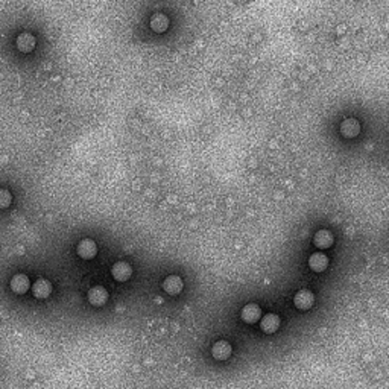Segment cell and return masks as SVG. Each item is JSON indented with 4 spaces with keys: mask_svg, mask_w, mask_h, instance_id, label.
I'll use <instances>...</instances> for the list:
<instances>
[{
    "mask_svg": "<svg viewBox=\"0 0 389 389\" xmlns=\"http://www.w3.org/2000/svg\"><path fill=\"white\" fill-rule=\"evenodd\" d=\"M313 304H315V295L307 289L297 292V295L294 297V306L298 310H309L313 307Z\"/></svg>",
    "mask_w": 389,
    "mask_h": 389,
    "instance_id": "1",
    "label": "cell"
},
{
    "mask_svg": "<svg viewBox=\"0 0 389 389\" xmlns=\"http://www.w3.org/2000/svg\"><path fill=\"white\" fill-rule=\"evenodd\" d=\"M108 300V292L104 286H94L90 289L88 292V301L90 304L96 306V307H101L107 303Z\"/></svg>",
    "mask_w": 389,
    "mask_h": 389,
    "instance_id": "2",
    "label": "cell"
},
{
    "mask_svg": "<svg viewBox=\"0 0 389 389\" xmlns=\"http://www.w3.org/2000/svg\"><path fill=\"white\" fill-rule=\"evenodd\" d=\"M231 353H233V348L227 341H217L211 347V356L216 360H227L231 356Z\"/></svg>",
    "mask_w": 389,
    "mask_h": 389,
    "instance_id": "3",
    "label": "cell"
},
{
    "mask_svg": "<svg viewBox=\"0 0 389 389\" xmlns=\"http://www.w3.org/2000/svg\"><path fill=\"white\" fill-rule=\"evenodd\" d=\"M98 253V247L91 239H84L78 245V256L84 260L93 259Z\"/></svg>",
    "mask_w": 389,
    "mask_h": 389,
    "instance_id": "4",
    "label": "cell"
},
{
    "mask_svg": "<svg viewBox=\"0 0 389 389\" xmlns=\"http://www.w3.org/2000/svg\"><path fill=\"white\" fill-rule=\"evenodd\" d=\"M360 132V124L356 119H345L341 124V135L344 138H354Z\"/></svg>",
    "mask_w": 389,
    "mask_h": 389,
    "instance_id": "5",
    "label": "cell"
},
{
    "mask_svg": "<svg viewBox=\"0 0 389 389\" xmlns=\"http://www.w3.org/2000/svg\"><path fill=\"white\" fill-rule=\"evenodd\" d=\"M240 317L242 320L247 323V324H254L257 323L260 318H261V309H260L257 304H247L242 312H240Z\"/></svg>",
    "mask_w": 389,
    "mask_h": 389,
    "instance_id": "6",
    "label": "cell"
},
{
    "mask_svg": "<svg viewBox=\"0 0 389 389\" xmlns=\"http://www.w3.org/2000/svg\"><path fill=\"white\" fill-rule=\"evenodd\" d=\"M51 294H52V284H51L47 280L40 278V280H37V281L34 283V286H32V295H34L35 298L44 300V298H47Z\"/></svg>",
    "mask_w": 389,
    "mask_h": 389,
    "instance_id": "7",
    "label": "cell"
},
{
    "mask_svg": "<svg viewBox=\"0 0 389 389\" xmlns=\"http://www.w3.org/2000/svg\"><path fill=\"white\" fill-rule=\"evenodd\" d=\"M111 274L114 277V280L117 281H127L132 274V268L127 261H117L113 264L111 268Z\"/></svg>",
    "mask_w": 389,
    "mask_h": 389,
    "instance_id": "8",
    "label": "cell"
},
{
    "mask_svg": "<svg viewBox=\"0 0 389 389\" xmlns=\"http://www.w3.org/2000/svg\"><path fill=\"white\" fill-rule=\"evenodd\" d=\"M29 287H31V283H29V278H28V275H25V274H17V275H14L12 277V280H11V289L15 292V294H26L28 290H29Z\"/></svg>",
    "mask_w": 389,
    "mask_h": 389,
    "instance_id": "9",
    "label": "cell"
},
{
    "mask_svg": "<svg viewBox=\"0 0 389 389\" xmlns=\"http://www.w3.org/2000/svg\"><path fill=\"white\" fill-rule=\"evenodd\" d=\"M260 327H261V330H263L264 333H268V334L275 333V331L278 330V327H280V317L275 315V313H268V315H264V317L261 318V321H260Z\"/></svg>",
    "mask_w": 389,
    "mask_h": 389,
    "instance_id": "10",
    "label": "cell"
},
{
    "mask_svg": "<svg viewBox=\"0 0 389 389\" xmlns=\"http://www.w3.org/2000/svg\"><path fill=\"white\" fill-rule=\"evenodd\" d=\"M163 289L169 294V295H178L183 290V280L178 275H169L164 281H163Z\"/></svg>",
    "mask_w": 389,
    "mask_h": 389,
    "instance_id": "11",
    "label": "cell"
},
{
    "mask_svg": "<svg viewBox=\"0 0 389 389\" xmlns=\"http://www.w3.org/2000/svg\"><path fill=\"white\" fill-rule=\"evenodd\" d=\"M333 240H334V237L328 230H320V231H317V234L313 237V245L320 250H327L333 245Z\"/></svg>",
    "mask_w": 389,
    "mask_h": 389,
    "instance_id": "12",
    "label": "cell"
},
{
    "mask_svg": "<svg viewBox=\"0 0 389 389\" xmlns=\"http://www.w3.org/2000/svg\"><path fill=\"white\" fill-rule=\"evenodd\" d=\"M309 266L313 272H324L328 268V257L324 253H313L309 257Z\"/></svg>",
    "mask_w": 389,
    "mask_h": 389,
    "instance_id": "13",
    "label": "cell"
},
{
    "mask_svg": "<svg viewBox=\"0 0 389 389\" xmlns=\"http://www.w3.org/2000/svg\"><path fill=\"white\" fill-rule=\"evenodd\" d=\"M17 47L20 52H31L35 47V38L31 34H20L17 38Z\"/></svg>",
    "mask_w": 389,
    "mask_h": 389,
    "instance_id": "14",
    "label": "cell"
},
{
    "mask_svg": "<svg viewBox=\"0 0 389 389\" xmlns=\"http://www.w3.org/2000/svg\"><path fill=\"white\" fill-rule=\"evenodd\" d=\"M169 26V20L164 14L158 12L155 15H152L151 18V28L155 31V32H164Z\"/></svg>",
    "mask_w": 389,
    "mask_h": 389,
    "instance_id": "15",
    "label": "cell"
},
{
    "mask_svg": "<svg viewBox=\"0 0 389 389\" xmlns=\"http://www.w3.org/2000/svg\"><path fill=\"white\" fill-rule=\"evenodd\" d=\"M11 201H12V196H11V193H9L6 189H0V208H6V207H9Z\"/></svg>",
    "mask_w": 389,
    "mask_h": 389,
    "instance_id": "16",
    "label": "cell"
}]
</instances>
